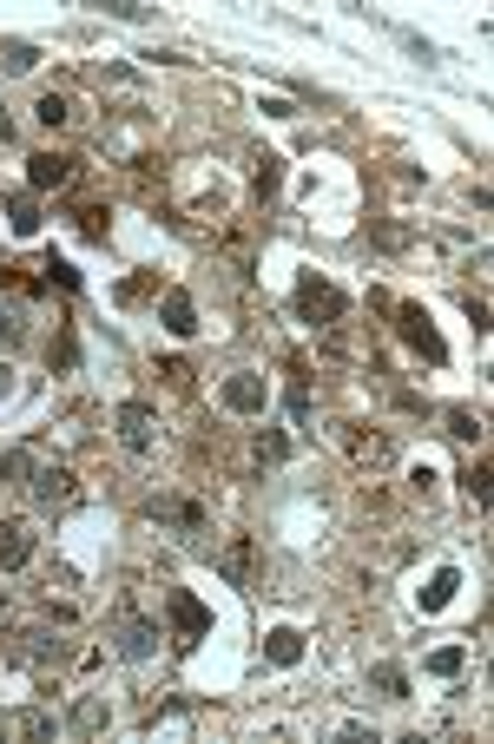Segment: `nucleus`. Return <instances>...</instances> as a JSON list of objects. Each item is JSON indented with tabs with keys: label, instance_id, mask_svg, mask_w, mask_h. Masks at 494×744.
<instances>
[{
	"label": "nucleus",
	"instance_id": "obj_22",
	"mask_svg": "<svg viewBox=\"0 0 494 744\" xmlns=\"http://www.w3.org/2000/svg\"><path fill=\"white\" fill-rule=\"evenodd\" d=\"M33 119H40V126H47V132H60L66 119H73V106H66L60 93H40V106H33Z\"/></svg>",
	"mask_w": 494,
	"mask_h": 744
},
{
	"label": "nucleus",
	"instance_id": "obj_34",
	"mask_svg": "<svg viewBox=\"0 0 494 744\" xmlns=\"http://www.w3.org/2000/svg\"><path fill=\"white\" fill-rule=\"evenodd\" d=\"M80 231H86V238H106V211H99V205H80Z\"/></svg>",
	"mask_w": 494,
	"mask_h": 744
},
{
	"label": "nucleus",
	"instance_id": "obj_36",
	"mask_svg": "<svg viewBox=\"0 0 494 744\" xmlns=\"http://www.w3.org/2000/svg\"><path fill=\"white\" fill-rule=\"evenodd\" d=\"M0 139H14V119H7V106H0Z\"/></svg>",
	"mask_w": 494,
	"mask_h": 744
},
{
	"label": "nucleus",
	"instance_id": "obj_17",
	"mask_svg": "<svg viewBox=\"0 0 494 744\" xmlns=\"http://www.w3.org/2000/svg\"><path fill=\"white\" fill-rule=\"evenodd\" d=\"M14 731H20L27 744H47V738H60V718L33 705V712H20V718H14Z\"/></svg>",
	"mask_w": 494,
	"mask_h": 744
},
{
	"label": "nucleus",
	"instance_id": "obj_37",
	"mask_svg": "<svg viewBox=\"0 0 494 744\" xmlns=\"http://www.w3.org/2000/svg\"><path fill=\"white\" fill-rule=\"evenodd\" d=\"M7 389H14V369H7V363H0V396H7Z\"/></svg>",
	"mask_w": 494,
	"mask_h": 744
},
{
	"label": "nucleus",
	"instance_id": "obj_8",
	"mask_svg": "<svg viewBox=\"0 0 494 744\" xmlns=\"http://www.w3.org/2000/svg\"><path fill=\"white\" fill-rule=\"evenodd\" d=\"M27 560H33V521L7 514V521H0V573H20Z\"/></svg>",
	"mask_w": 494,
	"mask_h": 744
},
{
	"label": "nucleus",
	"instance_id": "obj_15",
	"mask_svg": "<svg viewBox=\"0 0 494 744\" xmlns=\"http://www.w3.org/2000/svg\"><path fill=\"white\" fill-rule=\"evenodd\" d=\"M369 685H376L383 698H409V672H402L396 659H376V665H369Z\"/></svg>",
	"mask_w": 494,
	"mask_h": 744
},
{
	"label": "nucleus",
	"instance_id": "obj_29",
	"mask_svg": "<svg viewBox=\"0 0 494 744\" xmlns=\"http://www.w3.org/2000/svg\"><path fill=\"white\" fill-rule=\"evenodd\" d=\"M462 488H468V501H475V507H488V468H468V475H462Z\"/></svg>",
	"mask_w": 494,
	"mask_h": 744
},
{
	"label": "nucleus",
	"instance_id": "obj_6",
	"mask_svg": "<svg viewBox=\"0 0 494 744\" xmlns=\"http://www.w3.org/2000/svg\"><path fill=\"white\" fill-rule=\"evenodd\" d=\"M224 409L231 415H264V402H271V389H264V376L257 369H238V376H224Z\"/></svg>",
	"mask_w": 494,
	"mask_h": 744
},
{
	"label": "nucleus",
	"instance_id": "obj_1",
	"mask_svg": "<svg viewBox=\"0 0 494 744\" xmlns=\"http://www.w3.org/2000/svg\"><path fill=\"white\" fill-rule=\"evenodd\" d=\"M297 317L303 323H343L350 317V297L330 277H297Z\"/></svg>",
	"mask_w": 494,
	"mask_h": 744
},
{
	"label": "nucleus",
	"instance_id": "obj_35",
	"mask_svg": "<svg viewBox=\"0 0 494 744\" xmlns=\"http://www.w3.org/2000/svg\"><path fill=\"white\" fill-rule=\"evenodd\" d=\"M376 244H383V251H402V244H409V231H402V224H383V231H376Z\"/></svg>",
	"mask_w": 494,
	"mask_h": 744
},
{
	"label": "nucleus",
	"instance_id": "obj_28",
	"mask_svg": "<svg viewBox=\"0 0 494 744\" xmlns=\"http://www.w3.org/2000/svg\"><path fill=\"white\" fill-rule=\"evenodd\" d=\"M0 66H7V73H33V47L27 40H7V47H0Z\"/></svg>",
	"mask_w": 494,
	"mask_h": 744
},
{
	"label": "nucleus",
	"instance_id": "obj_16",
	"mask_svg": "<svg viewBox=\"0 0 494 744\" xmlns=\"http://www.w3.org/2000/svg\"><path fill=\"white\" fill-rule=\"evenodd\" d=\"M350 455L363 461V468H389V461H396V442H389V435H356Z\"/></svg>",
	"mask_w": 494,
	"mask_h": 744
},
{
	"label": "nucleus",
	"instance_id": "obj_33",
	"mask_svg": "<svg viewBox=\"0 0 494 744\" xmlns=\"http://www.w3.org/2000/svg\"><path fill=\"white\" fill-rule=\"evenodd\" d=\"M47 284H60V290H80V270H73V264H60V257H53V264H47Z\"/></svg>",
	"mask_w": 494,
	"mask_h": 744
},
{
	"label": "nucleus",
	"instance_id": "obj_30",
	"mask_svg": "<svg viewBox=\"0 0 494 744\" xmlns=\"http://www.w3.org/2000/svg\"><path fill=\"white\" fill-rule=\"evenodd\" d=\"M33 646H27V659H60L66 652V639H53V633H27Z\"/></svg>",
	"mask_w": 494,
	"mask_h": 744
},
{
	"label": "nucleus",
	"instance_id": "obj_18",
	"mask_svg": "<svg viewBox=\"0 0 494 744\" xmlns=\"http://www.w3.org/2000/svg\"><path fill=\"white\" fill-rule=\"evenodd\" d=\"M455 586H462V573H455V567H442V573H435L429 586H422V613H435V606H448V600H455Z\"/></svg>",
	"mask_w": 494,
	"mask_h": 744
},
{
	"label": "nucleus",
	"instance_id": "obj_38",
	"mask_svg": "<svg viewBox=\"0 0 494 744\" xmlns=\"http://www.w3.org/2000/svg\"><path fill=\"white\" fill-rule=\"evenodd\" d=\"M0 626H7V593H0Z\"/></svg>",
	"mask_w": 494,
	"mask_h": 744
},
{
	"label": "nucleus",
	"instance_id": "obj_10",
	"mask_svg": "<svg viewBox=\"0 0 494 744\" xmlns=\"http://www.w3.org/2000/svg\"><path fill=\"white\" fill-rule=\"evenodd\" d=\"M159 626H152V619H126V626H119V639H112V652H119V659H152V652H159Z\"/></svg>",
	"mask_w": 494,
	"mask_h": 744
},
{
	"label": "nucleus",
	"instance_id": "obj_27",
	"mask_svg": "<svg viewBox=\"0 0 494 744\" xmlns=\"http://www.w3.org/2000/svg\"><path fill=\"white\" fill-rule=\"evenodd\" d=\"M284 409H290V422H297V428H310V382H290V396H284Z\"/></svg>",
	"mask_w": 494,
	"mask_h": 744
},
{
	"label": "nucleus",
	"instance_id": "obj_3",
	"mask_svg": "<svg viewBox=\"0 0 494 744\" xmlns=\"http://www.w3.org/2000/svg\"><path fill=\"white\" fill-rule=\"evenodd\" d=\"M27 488H33V501H40V507H80V475H73L66 461H53V468H33Z\"/></svg>",
	"mask_w": 494,
	"mask_h": 744
},
{
	"label": "nucleus",
	"instance_id": "obj_23",
	"mask_svg": "<svg viewBox=\"0 0 494 744\" xmlns=\"http://www.w3.org/2000/svg\"><path fill=\"white\" fill-rule=\"evenodd\" d=\"M106 718H112V712L99 705V698H80V705H73V731H80V738H93V731L106 725Z\"/></svg>",
	"mask_w": 494,
	"mask_h": 744
},
{
	"label": "nucleus",
	"instance_id": "obj_13",
	"mask_svg": "<svg viewBox=\"0 0 494 744\" xmlns=\"http://www.w3.org/2000/svg\"><path fill=\"white\" fill-rule=\"evenodd\" d=\"M7 224H14V238H33L40 231V198L33 191H7Z\"/></svg>",
	"mask_w": 494,
	"mask_h": 744
},
{
	"label": "nucleus",
	"instance_id": "obj_2",
	"mask_svg": "<svg viewBox=\"0 0 494 744\" xmlns=\"http://www.w3.org/2000/svg\"><path fill=\"white\" fill-rule=\"evenodd\" d=\"M112 428H119V442H126L132 455H152V442H159L152 402H119V409H112Z\"/></svg>",
	"mask_w": 494,
	"mask_h": 744
},
{
	"label": "nucleus",
	"instance_id": "obj_5",
	"mask_svg": "<svg viewBox=\"0 0 494 744\" xmlns=\"http://www.w3.org/2000/svg\"><path fill=\"white\" fill-rule=\"evenodd\" d=\"M152 521L159 527H172V534H185V540H198L211 527V514L198 501H178V494H159V501H152Z\"/></svg>",
	"mask_w": 494,
	"mask_h": 744
},
{
	"label": "nucleus",
	"instance_id": "obj_19",
	"mask_svg": "<svg viewBox=\"0 0 494 744\" xmlns=\"http://www.w3.org/2000/svg\"><path fill=\"white\" fill-rule=\"evenodd\" d=\"M27 475H33V448H7V455H0V481H7V488H27Z\"/></svg>",
	"mask_w": 494,
	"mask_h": 744
},
{
	"label": "nucleus",
	"instance_id": "obj_14",
	"mask_svg": "<svg viewBox=\"0 0 494 744\" xmlns=\"http://www.w3.org/2000/svg\"><path fill=\"white\" fill-rule=\"evenodd\" d=\"M264 659H271V665H297L303 659V633H297V626H271V633H264Z\"/></svg>",
	"mask_w": 494,
	"mask_h": 744
},
{
	"label": "nucleus",
	"instance_id": "obj_7",
	"mask_svg": "<svg viewBox=\"0 0 494 744\" xmlns=\"http://www.w3.org/2000/svg\"><path fill=\"white\" fill-rule=\"evenodd\" d=\"M165 613H172L178 639H205V633H211V613L198 606V593H185V586H172V593H165Z\"/></svg>",
	"mask_w": 494,
	"mask_h": 744
},
{
	"label": "nucleus",
	"instance_id": "obj_26",
	"mask_svg": "<svg viewBox=\"0 0 494 744\" xmlns=\"http://www.w3.org/2000/svg\"><path fill=\"white\" fill-rule=\"evenodd\" d=\"M462 665H468V652H462V646H442V652H429V672H435V679H455Z\"/></svg>",
	"mask_w": 494,
	"mask_h": 744
},
{
	"label": "nucleus",
	"instance_id": "obj_20",
	"mask_svg": "<svg viewBox=\"0 0 494 744\" xmlns=\"http://www.w3.org/2000/svg\"><path fill=\"white\" fill-rule=\"evenodd\" d=\"M53 369H80V330L73 323H60V336H53Z\"/></svg>",
	"mask_w": 494,
	"mask_h": 744
},
{
	"label": "nucleus",
	"instance_id": "obj_31",
	"mask_svg": "<svg viewBox=\"0 0 494 744\" xmlns=\"http://www.w3.org/2000/svg\"><path fill=\"white\" fill-rule=\"evenodd\" d=\"M93 7H106L112 20H145V0H93Z\"/></svg>",
	"mask_w": 494,
	"mask_h": 744
},
{
	"label": "nucleus",
	"instance_id": "obj_12",
	"mask_svg": "<svg viewBox=\"0 0 494 744\" xmlns=\"http://www.w3.org/2000/svg\"><path fill=\"white\" fill-rule=\"evenodd\" d=\"M159 317H165V330H172V336H198V303H192V290H165Z\"/></svg>",
	"mask_w": 494,
	"mask_h": 744
},
{
	"label": "nucleus",
	"instance_id": "obj_9",
	"mask_svg": "<svg viewBox=\"0 0 494 744\" xmlns=\"http://www.w3.org/2000/svg\"><path fill=\"white\" fill-rule=\"evenodd\" d=\"M60 185H73V159H66V152H33L27 159V191L40 198V191H60Z\"/></svg>",
	"mask_w": 494,
	"mask_h": 744
},
{
	"label": "nucleus",
	"instance_id": "obj_25",
	"mask_svg": "<svg viewBox=\"0 0 494 744\" xmlns=\"http://www.w3.org/2000/svg\"><path fill=\"white\" fill-rule=\"evenodd\" d=\"M277 185H284V159H257V198H277Z\"/></svg>",
	"mask_w": 494,
	"mask_h": 744
},
{
	"label": "nucleus",
	"instance_id": "obj_11",
	"mask_svg": "<svg viewBox=\"0 0 494 744\" xmlns=\"http://www.w3.org/2000/svg\"><path fill=\"white\" fill-rule=\"evenodd\" d=\"M218 573H224L231 586H251V580H257V547H251V534H238V540L218 554Z\"/></svg>",
	"mask_w": 494,
	"mask_h": 744
},
{
	"label": "nucleus",
	"instance_id": "obj_4",
	"mask_svg": "<svg viewBox=\"0 0 494 744\" xmlns=\"http://www.w3.org/2000/svg\"><path fill=\"white\" fill-rule=\"evenodd\" d=\"M396 323H402V343H409L415 356H429V363H448V343L435 336V323H429V310H422V303H402Z\"/></svg>",
	"mask_w": 494,
	"mask_h": 744
},
{
	"label": "nucleus",
	"instance_id": "obj_32",
	"mask_svg": "<svg viewBox=\"0 0 494 744\" xmlns=\"http://www.w3.org/2000/svg\"><path fill=\"white\" fill-rule=\"evenodd\" d=\"M20 336H27V323H20V310H0V343L14 349V343H20Z\"/></svg>",
	"mask_w": 494,
	"mask_h": 744
},
{
	"label": "nucleus",
	"instance_id": "obj_24",
	"mask_svg": "<svg viewBox=\"0 0 494 744\" xmlns=\"http://www.w3.org/2000/svg\"><path fill=\"white\" fill-rule=\"evenodd\" d=\"M284 455H290V435H284V428H264V435H257V461H264V468H277Z\"/></svg>",
	"mask_w": 494,
	"mask_h": 744
},
{
	"label": "nucleus",
	"instance_id": "obj_21",
	"mask_svg": "<svg viewBox=\"0 0 494 744\" xmlns=\"http://www.w3.org/2000/svg\"><path fill=\"white\" fill-rule=\"evenodd\" d=\"M442 422H448V435H455V442H481V435H488V428H481V415H475V409H448Z\"/></svg>",
	"mask_w": 494,
	"mask_h": 744
}]
</instances>
